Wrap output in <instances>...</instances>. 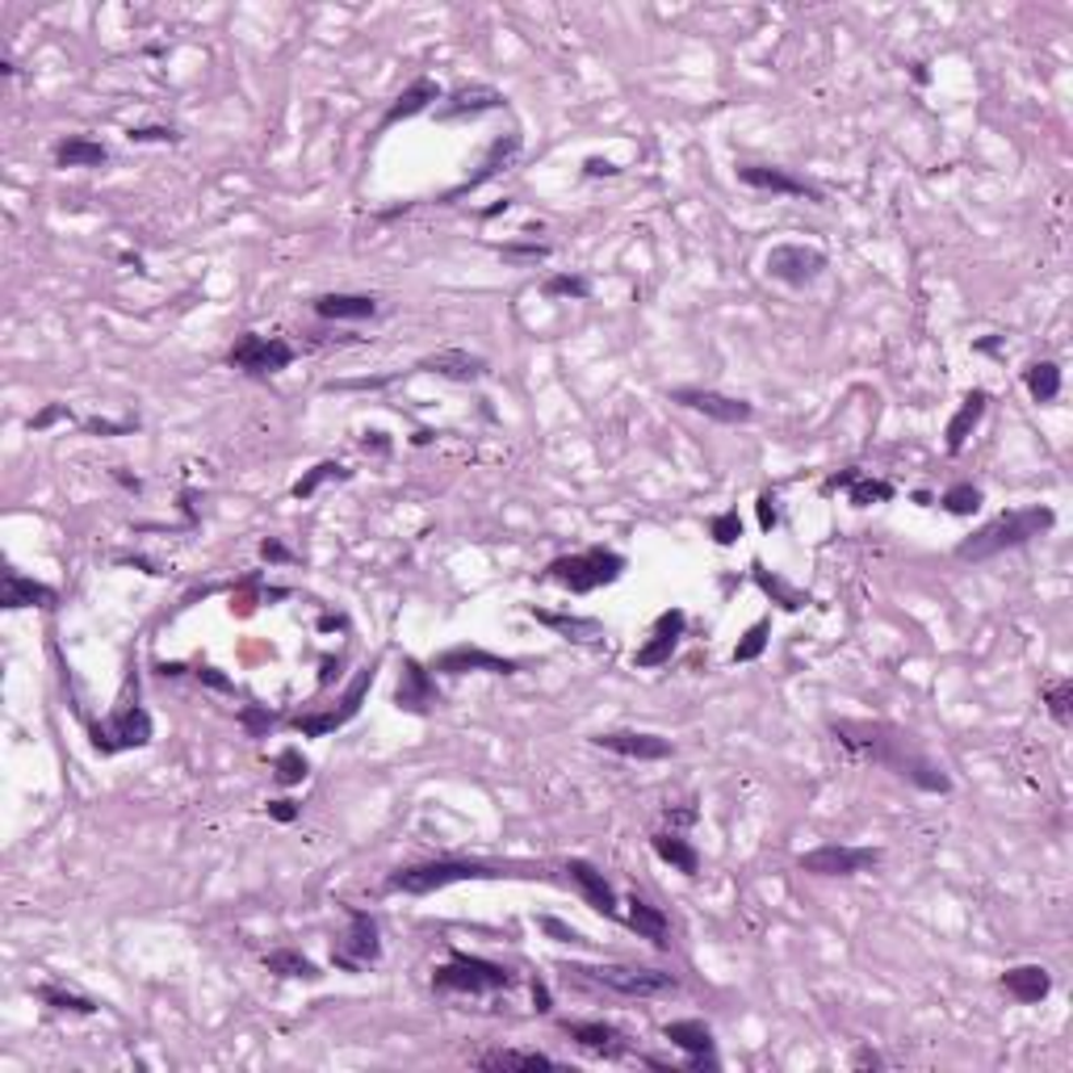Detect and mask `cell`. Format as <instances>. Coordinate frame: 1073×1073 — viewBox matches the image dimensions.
<instances>
[{
  "instance_id": "6da1fadb",
  "label": "cell",
  "mask_w": 1073,
  "mask_h": 1073,
  "mask_svg": "<svg viewBox=\"0 0 1073 1073\" xmlns=\"http://www.w3.org/2000/svg\"><path fill=\"white\" fill-rule=\"evenodd\" d=\"M831 734L839 747H847L859 759H872L889 768L893 776L911 780L914 788L923 793H952V780L943 776L931 755H923V747L914 743V734L897 730L889 722H831Z\"/></svg>"
},
{
  "instance_id": "7a4b0ae2",
  "label": "cell",
  "mask_w": 1073,
  "mask_h": 1073,
  "mask_svg": "<svg viewBox=\"0 0 1073 1073\" xmlns=\"http://www.w3.org/2000/svg\"><path fill=\"white\" fill-rule=\"evenodd\" d=\"M1057 525V511L1045 504H1032V508H1015L993 516L990 525H981L977 533H968L956 545V563H990L998 554H1011L1023 550L1027 541H1036L1040 533H1048Z\"/></svg>"
},
{
  "instance_id": "3957f363",
  "label": "cell",
  "mask_w": 1073,
  "mask_h": 1073,
  "mask_svg": "<svg viewBox=\"0 0 1073 1073\" xmlns=\"http://www.w3.org/2000/svg\"><path fill=\"white\" fill-rule=\"evenodd\" d=\"M499 877H536L533 868H508V864H486V859H429V864H407L386 877V893H411L429 897L436 889L457 885V881H499Z\"/></svg>"
},
{
  "instance_id": "277c9868",
  "label": "cell",
  "mask_w": 1073,
  "mask_h": 1073,
  "mask_svg": "<svg viewBox=\"0 0 1073 1073\" xmlns=\"http://www.w3.org/2000/svg\"><path fill=\"white\" fill-rule=\"evenodd\" d=\"M566 973H575L579 981L600 986V990H613L620 998H667L679 990V977L667 968H646V965H570Z\"/></svg>"
},
{
  "instance_id": "5b68a950",
  "label": "cell",
  "mask_w": 1073,
  "mask_h": 1073,
  "mask_svg": "<svg viewBox=\"0 0 1073 1073\" xmlns=\"http://www.w3.org/2000/svg\"><path fill=\"white\" fill-rule=\"evenodd\" d=\"M516 986V973L508 965H495L483 956H470V952H449V961L432 973V990L436 993H495L511 990Z\"/></svg>"
},
{
  "instance_id": "8992f818",
  "label": "cell",
  "mask_w": 1073,
  "mask_h": 1073,
  "mask_svg": "<svg viewBox=\"0 0 1073 1073\" xmlns=\"http://www.w3.org/2000/svg\"><path fill=\"white\" fill-rule=\"evenodd\" d=\"M93 751L101 755H118V751H134V747H147L156 738V725H152V713L138 704V679H131L126 688V700L109 713L106 722H97L93 730Z\"/></svg>"
},
{
  "instance_id": "52a82bcc",
  "label": "cell",
  "mask_w": 1073,
  "mask_h": 1073,
  "mask_svg": "<svg viewBox=\"0 0 1073 1073\" xmlns=\"http://www.w3.org/2000/svg\"><path fill=\"white\" fill-rule=\"evenodd\" d=\"M625 566H629L625 563V554L591 545L583 554L554 558V563L545 566V579H550V583H563L566 591L588 595V591H600V588H608V583H617L620 575H625Z\"/></svg>"
},
{
  "instance_id": "ba28073f",
  "label": "cell",
  "mask_w": 1073,
  "mask_h": 1073,
  "mask_svg": "<svg viewBox=\"0 0 1073 1073\" xmlns=\"http://www.w3.org/2000/svg\"><path fill=\"white\" fill-rule=\"evenodd\" d=\"M382 961V931H377V918L365 911H357L349 906V931L336 939V948H331V965L340 968V973H365L370 965Z\"/></svg>"
},
{
  "instance_id": "9c48e42d",
  "label": "cell",
  "mask_w": 1073,
  "mask_h": 1073,
  "mask_svg": "<svg viewBox=\"0 0 1073 1073\" xmlns=\"http://www.w3.org/2000/svg\"><path fill=\"white\" fill-rule=\"evenodd\" d=\"M227 365L240 370V374H252V377L281 374V370L294 365V345L281 340V336H256V331H248V336H240V340L231 345Z\"/></svg>"
},
{
  "instance_id": "30bf717a",
  "label": "cell",
  "mask_w": 1073,
  "mask_h": 1073,
  "mask_svg": "<svg viewBox=\"0 0 1073 1073\" xmlns=\"http://www.w3.org/2000/svg\"><path fill=\"white\" fill-rule=\"evenodd\" d=\"M768 277L780 281V286H793V290H801L809 281H818L822 277V268H827V252L822 248H813V243H776L772 252H768Z\"/></svg>"
},
{
  "instance_id": "8fae6325",
  "label": "cell",
  "mask_w": 1073,
  "mask_h": 1073,
  "mask_svg": "<svg viewBox=\"0 0 1073 1073\" xmlns=\"http://www.w3.org/2000/svg\"><path fill=\"white\" fill-rule=\"evenodd\" d=\"M377 679V659L370 667H361L352 675V684L345 688V697H340V709H331V713H302L294 718V730L298 734H306V738H323V734H331V730H340V725H349L357 713H361V700L370 697V688H374Z\"/></svg>"
},
{
  "instance_id": "7c38bea8",
  "label": "cell",
  "mask_w": 1073,
  "mask_h": 1073,
  "mask_svg": "<svg viewBox=\"0 0 1073 1073\" xmlns=\"http://www.w3.org/2000/svg\"><path fill=\"white\" fill-rule=\"evenodd\" d=\"M667 399L675 402V407L700 411L704 420L725 424V429L751 424L755 420V407L747 399H734V395H722V390H704V386H675V390H667Z\"/></svg>"
},
{
  "instance_id": "4fadbf2b",
  "label": "cell",
  "mask_w": 1073,
  "mask_h": 1073,
  "mask_svg": "<svg viewBox=\"0 0 1073 1073\" xmlns=\"http://www.w3.org/2000/svg\"><path fill=\"white\" fill-rule=\"evenodd\" d=\"M881 852L877 847H847V843H827L797 859V868L809 877H856L864 868H877Z\"/></svg>"
},
{
  "instance_id": "5bb4252c",
  "label": "cell",
  "mask_w": 1073,
  "mask_h": 1073,
  "mask_svg": "<svg viewBox=\"0 0 1073 1073\" xmlns=\"http://www.w3.org/2000/svg\"><path fill=\"white\" fill-rule=\"evenodd\" d=\"M436 704H441V688H436V679H432V667H424L420 659H402L399 688H395V709L424 718V713H432Z\"/></svg>"
},
{
  "instance_id": "9a60e30c",
  "label": "cell",
  "mask_w": 1073,
  "mask_h": 1073,
  "mask_svg": "<svg viewBox=\"0 0 1073 1073\" xmlns=\"http://www.w3.org/2000/svg\"><path fill=\"white\" fill-rule=\"evenodd\" d=\"M663 1040L675 1048H684L688 1052V1070L692 1073H718L722 1070V1061L713 1057V1032H709V1023L700 1020H671L663 1027Z\"/></svg>"
},
{
  "instance_id": "2e32d148",
  "label": "cell",
  "mask_w": 1073,
  "mask_h": 1073,
  "mask_svg": "<svg viewBox=\"0 0 1073 1073\" xmlns=\"http://www.w3.org/2000/svg\"><path fill=\"white\" fill-rule=\"evenodd\" d=\"M432 671L436 675H466V671H491V675H516L520 663L516 659H499V654H491L483 646H449V650H441L436 659H432Z\"/></svg>"
},
{
  "instance_id": "e0dca14e",
  "label": "cell",
  "mask_w": 1073,
  "mask_h": 1073,
  "mask_svg": "<svg viewBox=\"0 0 1073 1073\" xmlns=\"http://www.w3.org/2000/svg\"><path fill=\"white\" fill-rule=\"evenodd\" d=\"M563 1036L566 1040H575V1045L591 1052V1057H604V1061H620V1057H629V1036L613 1027V1023H570L563 1020Z\"/></svg>"
},
{
  "instance_id": "ac0fdd59",
  "label": "cell",
  "mask_w": 1073,
  "mask_h": 1073,
  "mask_svg": "<svg viewBox=\"0 0 1073 1073\" xmlns=\"http://www.w3.org/2000/svg\"><path fill=\"white\" fill-rule=\"evenodd\" d=\"M591 743L613 755H625V759H642V763H654V759H671V755H675L671 738H663V734H642V730H608V734H595Z\"/></svg>"
},
{
  "instance_id": "d6986e66",
  "label": "cell",
  "mask_w": 1073,
  "mask_h": 1073,
  "mask_svg": "<svg viewBox=\"0 0 1073 1073\" xmlns=\"http://www.w3.org/2000/svg\"><path fill=\"white\" fill-rule=\"evenodd\" d=\"M566 877L575 881V889L583 893V902H588L595 914H604V918H620V906H617V889L608 885V877L588 864V859H566Z\"/></svg>"
},
{
  "instance_id": "ffe728a7",
  "label": "cell",
  "mask_w": 1073,
  "mask_h": 1073,
  "mask_svg": "<svg viewBox=\"0 0 1073 1073\" xmlns=\"http://www.w3.org/2000/svg\"><path fill=\"white\" fill-rule=\"evenodd\" d=\"M738 181L751 189H763V193H784V197H805V202H827L822 189H813L809 181L784 172V168H768V164H743V168H738Z\"/></svg>"
},
{
  "instance_id": "44dd1931",
  "label": "cell",
  "mask_w": 1073,
  "mask_h": 1073,
  "mask_svg": "<svg viewBox=\"0 0 1073 1073\" xmlns=\"http://www.w3.org/2000/svg\"><path fill=\"white\" fill-rule=\"evenodd\" d=\"M684 608H667L663 617L654 620V634H650V642L638 646V654H634V667H663L671 663V654H675V646L684 638Z\"/></svg>"
},
{
  "instance_id": "7402d4cb",
  "label": "cell",
  "mask_w": 1073,
  "mask_h": 1073,
  "mask_svg": "<svg viewBox=\"0 0 1073 1073\" xmlns=\"http://www.w3.org/2000/svg\"><path fill=\"white\" fill-rule=\"evenodd\" d=\"M504 106V93L491 84H461L457 93L445 97V106H436V122H461V118H479L491 109Z\"/></svg>"
},
{
  "instance_id": "603a6c76",
  "label": "cell",
  "mask_w": 1073,
  "mask_h": 1073,
  "mask_svg": "<svg viewBox=\"0 0 1073 1073\" xmlns=\"http://www.w3.org/2000/svg\"><path fill=\"white\" fill-rule=\"evenodd\" d=\"M59 604V591L38 583V579H26L22 570H4L0 579V608H55Z\"/></svg>"
},
{
  "instance_id": "cb8c5ba5",
  "label": "cell",
  "mask_w": 1073,
  "mask_h": 1073,
  "mask_svg": "<svg viewBox=\"0 0 1073 1073\" xmlns=\"http://www.w3.org/2000/svg\"><path fill=\"white\" fill-rule=\"evenodd\" d=\"M516 152H520V134H504V138H495L491 143V152H486V160L479 164V172L474 177H466L461 185H454L441 202L449 206V202H457V197H466V193H474V189H483L491 177H499L504 168H508L511 160H516Z\"/></svg>"
},
{
  "instance_id": "d4e9b609",
  "label": "cell",
  "mask_w": 1073,
  "mask_h": 1073,
  "mask_svg": "<svg viewBox=\"0 0 1073 1073\" xmlns=\"http://www.w3.org/2000/svg\"><path fill=\"white\" fill-rule=\"evenodd\" d=\"M415 370H424V374H441L449 377V382H479V377L491 374V365H486L483 357H474V352L466 349H441L424 357Z\"/></svg>"
},
{
  "instance_id": "484cf974",
  "label": "cell",
  "mask_w": 1073,
  "mask_h": 1073,
  "mask_svg": "<svg viewBox=\"0 0 1073 1073\" xmlns=\"http://www.w3.org/2000/svg\"><path fill=\"white\" fill-rule=\"evenodd\" d=\"M432 101H441V84L436 81H429V76H420V81H411L407 88H402L399 97L386 106V113H382V122H377V131H390V126H399V122H407V118H415V113H424V109L432 106Z\"/></svg>"
},
{
  "instance_id": "4316f807",
  "label": "cell",
  "mask_w": 1073,
  "mask_h": 1073,
  "mask_svg": "<svg viewBox=\"0 0 1073 1073\" xmlns=\"http://www.w3.org/2000/svg\"><path fill=\"white\" fill-rule=\"evenodd\" d=\"M625 927L634 931L638 939H650L659 952H667L671 948V923H667V914L659 911V906H650L646 897H629L625 902Z\"/></svg>"
},
{
  "instance_id": "83f0119b",
  "label": "cell",
  "mask_w": 1073,
  "mask_h": 1073,
  "mask_svg": "<svg viewBox=\"0 0 1073 1073\" xmlns=\"http://www.w3.org/2000/svg\"><path fill=\"white\" fill-rule=\"evenodd\" d=\"M1002 990L1011 993L1015 1002H1023V1006H1032V1002L1048 998V990H1052V977H1048L1045 965L1006 968V973H1002Z\"/></svg>"
},
{
  "instance_id": "f1b7e54d",
  "label": "cell",
  "mask_w": 1073,
  "mask_h": 1073,
  "mask_svg": "<svg viewBox=\"0 0 1073 1073\" xmlns=\"http://www.w3.org/2000/svg\"><path fill=\"white\" fill-rule=\"evenodd\" d=\"M315 315H320V320H331V323L374 320L377 298L374 294H320L315 298Z\"/></svg>"
},
{
  "instance_id": "f546056e",
  "label": "cell",
  "mask_w": 1073,
  "mask_h": 1073,
  "mask_svg": "<svg viewBox=\"0 0 1073 1073\" xmlns=\"http://www.w3.org/2000/svg\"><path fill=\"white\" fill-rule=\"evenodd\" d=\"M986 407H990V395H986V390H968L965 402H961V411H956V415H952V424H948V454L952 457L965 449V441L973 436V429L981 424Z\"/></svg>"
},
{
  "instance_id": "4dcf8cb0",
  "label": "cell",
  "mask_w": 1073,
  "mask_h": 1073,
  "mask_svg": "<svg viewBox=\"0 0 1073 1073\" xmlns=\"http://www.w3.org/2000/svg\"><path fill=\"white\" fill-rule=\"evenodd\" d=\"M474 1065L479 1070H563L554 1057H545V1052H525V1048H495V1052H483V1057H474Z\"/></svg>"
},
{
  "instance_id": "1f68e13d",
  "label": "cell",
  "mask_w": 1073,
  "mask_h": 1073,
  "mask_svg": "<svg viewBox=\"0 0 1073 1073\" xmlns=\"http://www.w3.org/2000/svg\"><path fill=\"white\" fill-rule=\"evenodd\" d=\"M650 847H654V856L663 859V864H671V868H679L684 877H697L700 872V852L684 839V834H675V831H659L654 839H650Z\"/></svg>"
},
{
  "instance_id": "d6a6232c",
  "label": "cell",
  "mask_w": 1073,
  "mask_h": 1073,
  "mask_svg": "<svg viewBox=\"0 0 1073 1073\" xmlns=\"http://www.w3.org/2000/svg\"><path fill=\"white\" fill-rule=\"evenodd\" d=\"M541 625H550L554 634H563L566 642H583V646H591V642H600L604 638V625L595 617H570V613H545V608H529Z\"/></svg>"
},
{
  "instance_id": "836d02e7",
  "label": "cell",
  "mask_w": 1073,
  "mask_h": 1073,
  "mask_svg": "<svg viewBox=\"0 0 1073 1073\" xmlns=\"http://www.w3.org/2000/svg\"><path fill=\"white\" fill-rule=\"evenodd\" d=\"M109 160V147L106 143H97V138H63V143H55V168H101Z\"/></svg>"
},
{
  "instance_id": "e575fe53",
  "label": "cell",
  "mask_w": 1073,
  "mask_h": 1073,
  "mask_svg": "<svg viewBox=\"0 0 1073 1073\" xmlns=\"http://www.w3.org/2000/svg\"><path fill=\"white\" fill-rule=\"evenodd\" d=\"M265 968L273 973V977H286V981H320L323 977L320 965H315L311 956L294 952V948H277V952H268Z\"/></svg>"
},
{
  "instance_id": "d590c367",
  "label": "cell",
  "mask_w": 1073,
  "mask_h": 1073,
  "mask_svg": "<svg viewBox=\"0 0 1073 1073\" xmlns=\"http://www.w3.org/2000/svg\"><path fill=\"white\" fill-rule=\"evenodd\" d=\"M1023 386H1027V395L1036 402H1057V395H1061V370H1057V361H1032L1023 370Z\"/></svg>"
},
{
  "instance_id": "8d00e7d4",
  "label": "cell",
  "mask_w": 1073,
  "mask_h": 1073,
  "mask_svg": "<svg viewBox=\"0 0 1073 1073\" xmlns=\"http://www.w3.org/2000/svg\"><path fill=\"white\" fill-rule=\"evenodd\" d=\"M751 570H755V583H759V591H763V595H772L784 613H801L805 604H809V595H805V591H793L784 579H780V575H772L763 563H755Z\"/></svg>"
},
{
  "instance_id": "74e56055",
  "label": "cell",
  "mask_w": 1073,
  "mask_h": 1073,
  "mask_svg": "<svg viewBox=\"0 0 1073 1073\" xmlns=\"http://www.w3.org/2000/svg\"><path fill=\"white\" fill-rule=\"evenodd\" d=\"M34 993H38L47 1006H55V1011H68V1015H97V1002L84 998V993L59 990V986H38Z\"/></svg>"
},
{
  "instance_id": "f35d334b",
  "label": "cell",
  "mask_w": 1073,
  "mask_h": 1073,
  "mask_svg": "<svg viewBox=\"0 0 1073 1073\" xmlns=\"http://www.w3.org/2000/svg\"><path fill=\"white\" fill-rule=\"evenodd\" d=\"M331 479H336V483H345V479H349V470H345L340 461H320V466H315L311 474H302L290 491H294V499H311V495H315L323 483H331Z\"/></svg>"
},
{
  "instance_id": "ab89813d",
  "label": "cell",
  "mask_w": 1073,
  "mask_h": 1073,
  "mask_svg": "<svg viewBox=\"0 0 1073 1073\" xmlns=\"http://www.w3.org/2000/svg\"><path fill=\"white\" fill-rule=\"evenodd\" d=\"M768 634H772V620H768V617L755 620L751 629L743 634V642L734 646V654H730V659H734V663H755V659H759V654L768 650Z\"/></svg>"
},
{
  "instance_id": "60d3db41",
  "label": "cell",
  "mask_w": 1073,
  "mask_h": 1073,
  "mask_svg": "<svg viewBox=\"0 0 1073 1073\" xmlns=\"http://www.w3.org/2000/svg\"><path fill=\"white\" fill-rule=\"evenodd\" d=\"M1045 700H1048V713H1052V722H1057V725H1073V679H1057V684H1048Z\"/></svg>"
},
{
  "instance_id": "b9f144b4",
  "label": "cell",
  "mask_w": 1073,
  "mask_h": 1073,
  "mask_svg": "<svg viewBox=\"0 0 1073 1073\" xmlns=\"http://www.w3.org/2000/svg\"><path fill=\"white\" fill-rule=\"evenodd\" d=\"M977 508H981V486L956 483L943 491V511H952V516H973Z\"/></svg>"
},
{
  "instance_id": "7bdbcfd3",
  "label": "cell",
  "mask_w": 1073,
  "mask_h": 1073,
  "mask_svg": "<svg viewBox=\"0 0 1073 1073\" xmlns=\"http://www.w3.org/2000/svg\"><path fill=\"white\" fill-rule=\"evenodd\" d=\"M541 290H545V298H588L591 281L579 273H554V277H545Z\"/></svg>"
},
{
  "instance_id": "ee69618b",
  "label": "cell",
  "mask_w": 1073,
  "mask_h": 1073,
  "mask_svg": "<svg viewBox=\"0 0 1073 1073\" xmlns=\"http://www.w3.org/2000/svg\"><path fill=\"white\" fill-rule=\"evenodd\" d=\"M847 491H852V504H856V508H868V504H885V499H893V486L881 483V479H864V474H856V483L847 486Z\"/></svg>"
},
{
  "instance_id": "f6af8a7d",
  "label": "cell",
  "mask_w": 1073,
  "mask_h": 1073,
  "mask_svg": "<svg viewBox=\"0 0 1073 1073\" xmlns=\"http://www.w3.org/2000/svg\"><path fill=\"white\" fill-rule=\"evenodd\" d=\"M306 772H311V763L302 759V751H281L277 755V784H302L306 780Z\"/></svg>"
},
{
  "instance_id": "bcb514c9",
  "label": "cell",
  "mask_w": 1073,
  "mask_h": 1073,
  "mask_svg": "<svg viewBox=\"0 0 1073 1073\" xmlns=\"http://www.w3.org/2000/svg\"><path fill=\"white\" fill-rule=\"evenodd\" d=\"M709 533H713V541H718V545H734V541L743 536V516H738V508H730V511H722V516H713V520H709Z\"/></svg>"
},
{
  "instance_id": "7dc6e473",
  "label": "cell",
  "mask_w": 1073,
  "mask_h": 1073,
  "mask_svg": "<svg viewBox=\"0 0 1073 1073\" xmlns=\"http://www.w3.org/2000/svg\"><path fill=\"white\" fill-rule=\"evenodd\" d=\"M504 252V261H511V265H536V261H550V243H504L499 248Z\"/></svg>"
},
{
  "instance_id": "c3c4849f",
  "label": "cell",
  "mask_w": 1073,
  "mask_h": 1073,
  "mask_svg": "<svg viewBox=\"0 0 1073 1073\" xmlns=\"http://www.w3.org/2000/svg\"><path fill=\"white\" fill-rule=\"evenodd\" d=\"M541 931H545V936L554 939V943H570V948H588V943H591V939L583 936V931H575L570 923H563V918H554V914H545V918H541Z\"/></svg>"
},
{
  "instance_id": "681fc988",
  "label": "cell",
  "mask_w": 1073,
  "mask_h": 1073,
  "mask_svg": "<svg viewBox=\"0 0 1073 1073\" xmlns=\"http://www.w3.org/2000/svg\"><path fill=\"white\" fill-rule=\"evenodd\" d=\"M126 138H131V143H177L181 134L172 131V126H131Z\"/></svg>"
},
{
  "instance_id": "f907efd6",
  "label": "cell",
  "mask_w": 1073,
  "mask_h": 1073,
  "mask_svg": "<svg viewBox=\"0 0 1073 1073\" xmlns=\"http://www.w3.org/2000/svg\"><path fill=\"white\" fill-rule=\"evenodd\" d=\"M240 722H243V730H248L252 738H261V734H265L268 725L277 722V713H265V709H243V713H240Z\"/></svg>"
},
{
  "instance_id": "816d5d0a",
  "label": "cell",
  "mask_w": 1073,
  "mask_h": 1073,
  "mask_svg": "<svg viewBox=\"0 0 1073 1073\" xmlns=\"http://www.w3.org/2000/svg\"><path fill=\"white\" fill-rule=\"evenodd\" d=\"M755 508H759V529H763V533H772V529H776V525H780L776 495H772V491H763V495H759V504H755Z\"/></svg>"
},
{
  "instance_id": "f5cc1de1",
  "label": "cell",
  "mask_w": 1073,
  "mask_h": 1073,
  "mask_svg": "<svg viewBox=\"0 0 1073 1073\" xmlns=\"http://www.w3.org/2000/svg\"><path fill=\"white\" fill-rule=\"evenodd\" d=\"M55 420H72V411H68V407H47V411H38V415L29 420V429L43 432V429H51Z\"/></svg>"
},
{
  "instance_id": "db71d44e",
  "label": "cell",
  "mask_w": 1073,
  "mask_h": 1073,
  "mask_svg": "<svg viewBox=\"0 0 1073 1073\" xmlns=\"http://www.w3.org/2000/svg\"><path fill=\"white\" fill-rule=\"evenodd\" d=\"M261 558H265V563H290L294 554H290L281 541H273V536H268V541H261Z\"/></svg>"
},
{
  "instance_id": "11a10c76",
  "label": "cell",
  "mask_w": 1073,
  "mask_h": 1073,
  "mask_svg": "<svg viewBox=\"0 0 1073 1073\" xmlns=\"http://www.w3.org/2000/svg\"><path fill=\"white\" fill-rule=\"evenodd\" d=\"M529 990H533V1006H536V1011H541V1015H550V1011H554V1006H550V986H545L541 977H533V981H529Z\"/></svg>"
},
{
  "instance_id": "9f6ffc18",
  "label": "cell",
  "mask_w": 1073,
  "mask_h": 1073,
  "mask_svg": "<svg viewBox=\"0 0 1073 1073\" xmlns=\"http://www.w3.org/2000/svg\"><path fill=\"white\" fill-rule=\"evenodd\" d=\"M852 1065H856V1070H881V1065H885V1057H881V1052H872V1048H859L856 1057H852Z\"/></svg>"
},
{
  "instance_id": "6f0895ef",
  "label": "cell",
  "mask_w": 1073,
  "mask_h": 1073,
  "mask_svg": "<svg viewBox=\"0 0 1073 1073\" xmlns=\"http://www.w3.org/2000/svg\"><path fill=\"white\" fill-rule=\"evenodd\" d=\"M583 172H588V177H617L620 168L613 160H600V156H591V160L583 164Z\"/></svg>"
},
{
  "instance_id": "680465c9",
  "label": "cell",
  "mask_w": 1073,
  "mask_h": 1073,
  "mask_svg": "<svg viewBox=\"0 0 1073 1073\" xmlns=\"http://www.w3.org/2000/svg\"><path fill=\"white\" fill-rule=\"evenodd\" d=\"M268 818H277V822H294L298 805L294 801H268Z\"/></svg>"
},
{
  "instance_id": "91938a15",
  "label": "cell",
  "mask_w": 1073,
  "mask_h": 1073,
  "mask_svg": "<svg viewBox=\"0 0 1073 1073\" xmlns=\"http://www.w3.org/2000/svg\"><path fill=\"white\" fill-rule=\"evenodd\" d=\"M197 679H206V684H210V688H218V692H236V684H231V679H222L215 667H202V671H197Z\"/></svg>"
},
{
  "instance_id": "94428289",
  "label": "cell",
  "mask_w": 1073,
  "mask_h": 1073,
  "mask_svg": "<svg viewBox=\"0 0 1073 1073\" xmlns=\"http://www.w3.org/2000/svg\"><path fill=\"white\" fill-rule=\"evenodd\" d=\"M84 429H88V432H97V436H113V432H131L134 424H109V420H88Z\"/></svg>"
},
{
  "instance_id": "6125c7cd",
  "label": "cell",
  "mask_w": 1073,
  "mask_h": 1073,
  "mask_svg": "<svg viewBox=\"0 0 1073 1073\" xmlns=\"http://www.w3.org/2000/svg\"><path fill=\"white\" fill-rule=\"evenodd\" d=\"M667 822L671 827H692V822H697V809H692V805H684V809H667Z\"/></svg>"
},
{
  "instance_id": "be15d7a7",
  "label": "cell",
  "mask_w": 1073,
  "mask_h": 1073,
  "mask_svg": "<svg viewBox=\"0 0 1073 1073\" xmlns=\"http://www.w3.org/2000/svg\"><path fill=\"white\" fill-rule=\"evenodd\" d=\"M336 667H340V659H323V671H320V688H327V684H331V675H336Z\"/></svg>"
},
{
  "instance_id": "e7e4bbea",
  "label": "cell",
  "mask_w": 1073,
  "mask_h": 1073,
  "mask_svg": "<svg viewBox=\"0 0 1073 1073\" xmlns=\"http://www.w3.org/2000/svg\"><path fill=\"white\" fill-rule=\"evenodd\" d=\"M113 479H118V483L126 486V491H143V483H138L134 474H126V470H113Z\"/></svg>"
},
{
  "instance_id": "03108f58",
  "label": "cell",
  "mask_w": 1073,
  "mask_h": 1073,
  "mask_svg": "<svg viewBox=\"0 0 1073 1073\" xmlns=\"http://www.w3.org/2000/svg\"><path fill=\"white\" fill-rule=\"evenodd\" d=\"M320 629H345V617H323Z\"/></svg>"
}]
</instances>
